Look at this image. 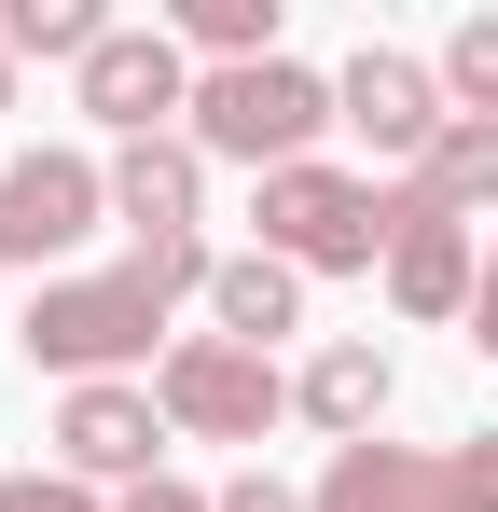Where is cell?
<instances>
[{
    "label": "cell",
    "instance_id": "obj_1",
    "mask_svg": "<svg viewBox=\"0 0 498 512\" xmlns=\"http://www.w3.org/2000/svg\"><path fill=\"white\" fill-rule=\"evenodd\" d=\"M208 277H222V263H208V236H139L111 277H56V291L14 319V346H28L42 374L111 388V360H153L166 305H180V291H208Z\"/></svg>",
    "mask_w": 498,
    "mask_h": 512
},
{
    "label": "cell",
    "instance_id": "obj_2",
    "mask_svg": "<svg viewBox=\"0 0 498 512\" xmlns=\"http://www.w3.org/2000/svg\"><path fill=\"white\" fill-rule=\"evenodd\" d=\"M319 125H346V111H332V84L291 70V56L208 70V84H194V153H222V167H263V180H277V167H319V153H305Z\"/></svg>",
    "mask_w": 498,
    "mask_h": 512
},
{
    "label": "cell",
    "instance_id": "obj_3",
    "mask_svg": "<svg viewBox=\"0 0 498 512\" xmlns=\"http://www.w3.org/2000/svg\"><path fill=\"white\" fill-rule=\"evenodd\" d=\"M388 236H402L388 194L346 180V167H277V180H263V250L291 263V277H360Z\"/></svg>",
    "mask_w": 498,
    "mask_h": 512
},
{
    "label": "cell",
    "instance_id": "obj_4",
    "mask_svg": "<svg viewBox=\"0 0 498 512\" xmlns=\"http://www.w3.org/2000/svg\"><path fill=\"white\" fill-rule=\"evenodd\" d=\"M153 402H166V429H194V443H263V416H277V360L194 333V346H166Z\"/></svg>",
    "mask_w": 498,
    "mask_h": 512
},
{
    "label": "cell",
    "instance_id": "obj_5",
    "mask_svg": "<svg viewBox=\"0 0 498 512\" xmlns=\"http://www.w3.org/2000/svg\"><path fill=\"white\" fill-rule=\"evenodd\" d=\"M97 208H111V167L14 153V167H0V263H70L83 236H97Z\"/></svg>",
    "mask_w": 498,
    "mask_h": 512
},
{
    "label": "cell",
    "instance_id": "obj_6",
    "mask_svg": "<svg viewBox=\"0 0 498 512\" xmlns=\"http://www.w3.org/2000/svg\"><path fill=\"white\" fill-rule=\"evenodd\" d=\"M388 222H402V236H388V305H402V319H471V291H485V250H471V222H443L415 180L388 194Z\"/></svg>",
    "mask_w": 498,
    "mask_h": 512
},
{
    "label": "cell",
    "instance_id": "obj_7",
    "mask_svg": "<svg viewBox=\"0 0 498 512\" xmlns=\"http://www.w3.org/2000/svg\"><path fill=\"white\" fill-rule=\"evenodd\" d=\"M83 111L125 125V139H166V111H194V70H180V28H111L83 56Z\"/></svg>",
    "mask_w": 498,
    "mask_h": 512
},
{
    "label": "cell",
    "instance_id": "obj_8",
    "mask_svg": "<svg viewBox=\"0 0 498 512\" xmlns=\"http://www.w3.org/2000/svg\"><path fill=\"white\" fill-rule=\"evenodd\" d=\"M332 111H346V125L374 139V153H415V167H429V139L457 125V111H443V70H415V56H374V42L346 56V84H332Z\"/></svg>",
    "mask_w": 498,
    "mask_h": 512
},
{
    "label": "cell",
    "instance_id": "obj_9",
    "mask_svg": "<svg viewBox=\"0 0 498 512\" xmlns=\"http://www.w3.org/2000/svg\"><path fill=\"white\" fill-rule=\"evenodd\" d=\"M56 443H70V471H83V485H97V471H125V485H153L166 402H139V388H70V402H56Z\"/></svg>",
    "mask_w": 498,
    "mask_h": 512
},
{
    "label": "cell",
    "instance_id": "obj_10",
    "mask_svg": "<svg viewBox=\"0 0 498 512\" xmlns=\"http://www.w3.org/2000/svg\"><path fill=\"white\" fill-rule=\"evenodd\" d=\"M194 194H208V153H194V139H125L111 208H125L139 236H194Z\"/></svg>",
    "mask_w": 498,
    "mask_h": 512
},
{
    "label": "cell",
    "instance_id": "obj_11",
    "mask_svg": "<svg viewBox=\"0 0 498 512\" xmlns=\"http://www.w3.org/2000/svg\"><path fill=\"white\" fill-rule=\"evenodd\" d=\"M305 512H429V457L415 443H332V471H319Z\"/></svg>",
    "mask_w": 498,
    "mask_h": 512
},
{
    "label": "cell",
    "instance_id": "obj_12",
    "mask_svg": "<svg viewBox=\"0 0 498 512\" xmlns=\"http://www.w3.org/2000/svg\"><path fill=\"white\" fill-rule=\"evenodd\" d=\"M305 416H319L332 443H374V416H388V346H319V360H305Z\"/></svg>",
    "mask_w": 498,
    "mask_h": 512
},
{
    "label": "cell",
    "instance_id": "obj_13",
    "mask_svg": "<svg viewBox=\"0 0 498 512\" xmlns=\"http://www.w3.org/2000/svg\"><path fill=\"white\" fill-rule=\"evenodd\" d=\"M208 305H222V346H277L291 319H305V277H291L277 250H249V263L208 277Z\"/></svg>",
    "mask_w": 498,
    "mask_h": 512
},
{
    "label": "cell",
    "instance_id": "obj_14",
    "mask_svg": "<svg viewBox=\"0 0 498 512\" xmlns=\"http://www.w3.org/2000/svg\"><path fill=\"white\" fill-rule=\"evenodd\" d=\"M415 194H429L443 222H471V208H498V125H471V111H457V125L429 139V167H415Z\"/></svg>",
    "mask_w": 498,
    "mask_h": 512
},
{
    "label": "cell",
    "instance_id": "obj_15",
    "mask_svg": "<svg viewBox=\"0 0 498 512\" xmlns=\"http://www.w3.org/2000/svg\"><path fill=\"white\" fill-rule=\"evenodd\" d=\"M97 42H111V14H97V0H14V14H0V56H97Z\"/></svg>",
    "mask_w": 498,
    "mask_h": 512
},
{
    "label": "cell",
    "instance_id": "obj_16",
    "mask_svg": "<svg viewBox=\"0 0 498 512\" xmlns=\"http://www.w3.org/2000/svg\"><path fill=\"white\" fill-rule=\"evenodd\" d=\"M180 42L222 56V70H263L277 56V0H180Z\"/></svg>",
    "mask_w": 498,
    "mask_h": 512
},
{
    "label": "cell",
    "instance_id": "obj_17",
    "mask_svg": "<svg viewBox=\"0 0 498 512\" xmlns=\"http://www.w3.org/2000/svg\"><path fill=\"white\" fill-rule=\"evenodd\" d=\"M429 512H498V429H471L457 457H429Z\"/></svg>",
    "mask_w": 498,
    "mask_h": 512
},
{
    "label": "cell",
    "instance_id": "obj_18",
    "mask_svg": "<svg viewBox=\"0 0 498 512\" xmlns=\"http://www.w3.org/2000/svg\"><path fill=\"white\" fill-rule=\"evenodd\" d=\"M443 97H471V125H498V14H471L443 42Z\"/></svg>",
    "mask_w": 498,
    "mask_h": 512
},
{
    "label": "cell",
    "instance_id": "obj_19",
    "mask_svg": "<svg viewBox=\"0 0 498 512\" xmlns=\"http://www.w3.org/2000/svg\"><path fill=\"white\" fill-rule=\"evenodd\" d=\"M0 512H97V485H83V471H14Z\"/></svg>",
    "mask_w": 498,
    "mask_h": 512
},
{
    "label": "cell",
    "instance_id": "obj_20",
    "mask_svg": "<svg viewBox=\"0 0 498 512\" xmlns=\"http://www.w3.org/2000/svg\"><path fill=\"white\" fill-rule=\"evenodd\" d=\"M222 512H305V499H291L277 471H249V485H222Z\"/></svg>",
    "mask_w": 498,
    "mask_h": 512
},
{
    "label": "cell",
    "instance_id": "obj_21",
    "mask_svg": "<svg viewBox=\"0 0 498 512\" xmlns=\"http://www.w3.org/2000/svg\"><path fill=\"white\" fill-rule=\"evenodd\" d=\"M125 512H222V499H194V485H166V471H153V485H125Z\"/></svg>",
    "mask_w": 498,
    "mask_h": 512
},
{
    "label": "cell",
    "instance_id": "obj_22",
    "mask_svg": "<svg viewBox=\"0 0 498 512\" xmlns=\"http://www.w3.org/2000/svg\"><path fill=\"white\" fill-rule=\"evenodd\" d=\"M471 346L498 360V250H485V291H471Z\"/></svg>",
    "mask_w": 498,
    "mask_h": 512
},
{
    "label": "cell",
    "instance_id": "obj_23",
    "mask_svg": "<svg viewBox=\"0 0 498 512\" xmlns=\"http://www.w3.org/2000/svg\"><path fill=\"white\" fill-rule=\"evenodd\" d=\"M0 97H14V56H0Z\"/></svg>",
    "mask_w": 498,
    "mask_h": 512
}]
</instances>
